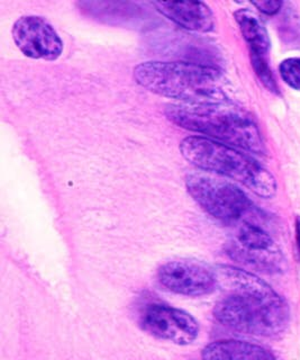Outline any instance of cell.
<instances>
[{"label": "cell", "mask_w": 300, "mask_h": 360, "mask_svg": "<svg viewBox=\"0 0 300 360\" xmlns=\"http://www.w3.org/2000/svg\"><path fill=\"white\" fill-rule=\"evenodd\" d=\"M234 17L245 42L249 45L251 56L267 58L271 42L269 33L261 18L247 8L236 11Z\"/></svg>", "instance_id": "13"}, {"label": "cell", "mask_w": 300, "mask_h": 360, "mask_svg": "<svg viewBox=\"0 0 300 360\" xmlns=\"http://www.w3.org/2000/svg\"><path fill=\"white\" fill-rule=\"evenodd\" d=\"M179 149L185 160L197 168L236 180L262 198L277 194L275 176L235 148L197 135L183 139Z\"/></svg>", "instance_id": "3"}, {"label": "cell", "mask_w": 300, "mask_h": 360, "mask_svg": "<svg viewBox=\"0 0 300 360\" xmlns=\"http://www.w3.org/2000/svg\"><path fill=\"white\" fill-rule=\"evenodd\" d=\"M214 271L216 275L217 285L230 294L261 295L275 290L263 279L242 268L217 266Z\"/></svg>", "instance_id": "12"}, {"label": "cell", "mask_w": 300, "mask_h": 360, "mask_svg": "<svg viewBox=\"0 0 300 360\" xmlns=\"http://www.w3.org/2000/svg\"><path fill=\"white\" fill-rule=\"evenodd\" d=\"M136 84L180 104H215L230 101L222 71L190 62H143L133 71Z\"/></svg>", "instance_id": "1"}, {"label": "cell", "mask_w": 300, "mask_h": 360, "mask_svg": "<svg viewBox=\"0 0 300 360\" xmlns=\"http://www.w3.org/2000/svg\"><path fill=\"white\" fill-rule=\"evenodd\" d=\"M11 37L20 52L31 59L54 61L63 52L61 37L43 17H20L11 28Z\"/></svg>", "instance_id": "8"}, {"label": "cell", "mask_w": 300, "mask_h": 360, "mask_svg": "<svg viewBox=\"0 0 300 360\" xmlns=\"http://www.w3.org/2000/svg\"><path fill=\"white\" fill-rule=\"evenodd\" d=\"M251 4L259 11H261L266 15H270V16L278 14L282 8V5H284L282 1H277V0H260V1H252Z\"/></svg>", "instance_id": "16"}, {"label": "cell", "mask_w": 300, "mask_h": 360, "mask_svg": "<svg viewBox=\"0 0 300 360\" xmlns=\"http://www.w3.org/2000/svg\"><path fill=\"white\" fill-rule=\"evenodd\" d=\"M157 279L169 292L185 296L208 295L217 286L214 269L185 259L163 264L157 270Z\"/></svg>", "instance_id": "9"}, {"label": "cell", "mask_w": 300, "mask_h": 360, "mask_svg": "<svg viewBox=\"0 0 300 360\" xmlns=\"http://www.w3.org/2000/svg\"><path fill=\"white\" fill-rule=\"evenodd\" d=\"M152 5L161 15L188 31L209 33L216 24L211 7L202 1H155Z\"/></svg>", "instance_id": "10"}, {"label": "cell", "mask_w": 300, "mask_h": 360, "mask_svg": "<svg viewBox=\"0 0 300 360\" xmlns=\"http://www.w3.org/2000/svg\"><path fill=\"white\" fill-rule=\"evenodd\" d=\"M230 258L260 273L282 274L286 260L273 238L261 226L244 222L240 226L236 241L228 248Z\"/></svg>", "instance_id": "6"}, {"label": "cell", "mask_w": 300, "mask_h": 360, "mask_svg": "<svg viewBox=\"0 0 300 360\" xmlns=\"http://www.w3.org/2000/svg\"><path fill=\"white\" fill-rule=\"evenodd\" d=\"M142 329L152 337L178 346H188L200 335V324L183 309L153 304L144 309L140 319Z\"/></svg>", "instance_id": "7"}, {"label": "cell", "mask_w": 300, "mask_h": 360, "mask_svg": "<svg viewBox=\"0 0 300 360\" xmlns=\"http://www.w3.org/2000/svg\"><path fill=\"white\" fill-rule=\"evenodd\" d=\"M296 250L298 259L300 260V217H296L295 222Z\"/></svg>", "instance_id": "17"}, {"label": "cell", "mask_w": 300, "mask_h": 360, "mask_svg": "<svg viewBox=\"0 0 300 360\" xmlns=\"http://www.w3.org/2000/svg\"><path fill=\"white\" fill-rule=\"evenodd\" d=\"M169 121L235 149L263 155V139L256 122L230 101L215 104H176L167 107Z\"/></svg>", "instance_id": "2"}, {"label": "cell", "mask_w": 300, "mask_h": 360, "mask_svg": "<svg viewBox=\"0 0 300 360\" xmlns=\"http://www.w3.org/2000/svg\"><path fill=\"white\" fill-rule=\"evenodd\" d=\"M281 78L287 86L300 91V58H289L279 65Z\"/></svg>", "instance_id": "14"}, {"label": "cell", "mask_w": 300, "mask_h": 360, "mask_svg": "<svg viewBox=\"0 0 300 360\" xmlns=\"http://www.w3.org/2000/svg\"><path fill=\"white\" fill-rule=\"evenodd\" d=\"M202 360H277L264 347L242 340H219L206 346Z\"/></svg>", "instance_id": "11"}, {"label": "cell", "mask_w": 300, "mask_h": 360, "mask_svg": "<svg viewBox=\"0 0 300 360\" xmlns=\"http://www.w3.org/2000/svg\"><path fill=\"white\" fill-rule=\"evenodd\" d=\"M214 316L228 329L258 337H277L289 326L290 309L275 290L261 295L230 294L216 304Z\"/></svg>", "instance_id": "4"}, {"label": "cell", "mask_w": 300, "mask_h": 360, "mask_svg": "<svg viewBox=\"0 0 300 360\" xmlns=\"http://www.w3.org/2000/svg\"><path fill=\"white\" fill-rule=\"evenodd\" d=\"M251 62H252L254 72H256L258 78L261 80L262 84H263L271 93L278 94V86H277V82H275L273 71L270 69L267 58L251 56Z\"/></svg>", "instance_id": "15"}, {"label": "cell", "mask_w": 300, "mask_h": 360, "mask_svg": "<svg viewBox=\"0 0 300 360\" xmlns=\"http://www.w3.org/2000/svg\"><path fill=\"white\" fill-rule=\"evenodd\" d=\"M185 187L206 213L223 222L239 221L253 207L244 191L228 180L191 174L185 178Z\"/></svg>", "instance_id": "5"}]
</instances>
